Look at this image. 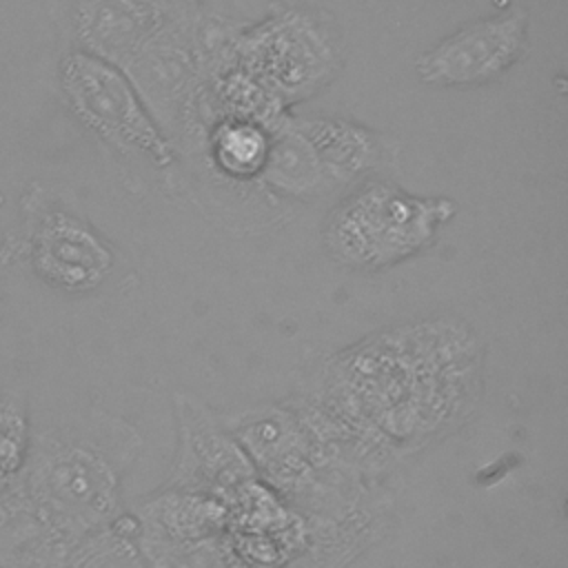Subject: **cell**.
<instances>
[{
    "label": "cell",
    "instance_id": "cell-1",
    "mask_svg": "<svg viewBox=\"0 0 568 568\" xmlns=\"http://www.w3.org/2000/svg\"><path fill=\"white\" fill-rule=\"evenodd\" d=\"M484 346L462 317L437 315L375 331L326 364L335 422L371 446L410 453L457 430L481 395Z\"/></svg>",
    "mask_w": 568,
    "mask_h": 568
},
{
    "label": "cell",
    "instance_id": "cell-2",
    "mask_svg": "<svg viewBox=\"0 0 568 568\" xmlns=\"http://www.w3.org/2000/svg\"><path fill=\"white\" fill-rule=\"evenodd\" d=\"M140 450L131 424L104 410L62 415L31 426L20 488L55 528L78 546L120 515L122 484Z\"/></svg>",
    "mask_w": 568,
    "mask_h": 568
},
{
    "label": "cell",
    "instance_id": "cell-3",
    "mask_svg": "<svg viewBox=\"0 0 568 568\" xmlns=\"http://www.w3.org/2000/svg\"><path fill=\"white\" fill-rule=\"evenodd\" d=\"M0 264L22 268L55 293L87 297L113 280L118 248L69 189L36 180L18 197L16 222L0 242Z\"/></svg>",
    "mask_w": 568,
    "mask_h": 568
},
{
    "label": "cell",
    "instance_id": "cell-4",
    "mask_svg": "<svg viewBox=\"0 0 568 568\" xmlns=\"http://www.w3.org/2000/svg\"><path fill=\"white\" fill-rule=\"evenodd\" d=\"M457 211L453 197L410 193L390 178H366L328 209L320 237L337 266L379 273L430 248Z\"/></svg>",
    "mask_w": 568,
    "mask_h": 568
},
{
    "label": "cell",
    "instance_id": "cell-5",
    "mask_svg": "<svg viewBox=\"0 0 568 568\" xmlns=\"http://www.w3.org/2000/svg\"><path fill=\"white\" fill-rule=\"evenodd\" d=\"M62 106L126 171L144 166L182 186V160L164 135L131 80L115 67L80 53L62 51L55 67Z\"/></svg>",
    "mask_w": 568,
    "mask_h": 568
},
{
    "label": "cell",
    "instance_id": "cell-6",
    "mask_svg": "<svg viewBox=\"0 0 568 568\" xmlns=\"http://www.w3.org/2000/svg\"><path fill=\"white\" fill-rule=\"evenodd\" d=\"M229 55L293 111L339 78L346 38L328 11L275 2L257 22L233 20Z\"/></svg>",
    "mask_w": 568,
    "mask_h": 568
},
{
    "label": "cell",
    "instance_id": "cell-7",
    "mask_svg": "<svg viewBox=\"0 0 568 568\" xmlns=\"http://www.w3.org/2000/svg\"><path fill=\"white\" fill-rule=\"evenodd\" d=\"M530 47V18L510 7L475 18L417 53L413 67L433 89H479L501 80Z\"/></svg>",
    "mask_w": 568,
    "mask_h": 568
},
{
    "label": "cell",
    "instance_id": "cell-8",
    "mask_svg": "<svg viewBox=\"0 0 568 568\" xmlns=\"http://www.w3.org/2000/svg\"><path fill=\"white\" fill-rule=\"evenodd\" d=\"M186 7L173 0H55L62 51H80L124 71Z\"/></svg>",
    "mask_w": 568,
    "mask_h": 568
},
{
    "label": "cell",
    "instance_id": "cell-9",
    "mask_svg": "<svg viewBox=\"0 0 568 568\" xmlns=\"http://www.w3.org/2000/svg\"><path fill=\"white\" fill-rule=\"evenodd\" d=\"M175 415L180 422V453L169 486L215 499L229 493L240 497L255 481L248 455L211 422L209 410L197 399L175 395Z\"/></svg>",
    "mask_w": 568,
    "mask_h": 568
},
{
    "label": "cell",
    "instance_id": "cell-10",
    "mask_svg": "<svg viewBox=\"0 0 568 568\" xmlns=\"http://www.w3.org/2000/svg\"><path fill=\"white\" fill-rule=\"evenodd\" d=\"M293 124L311 144L335 191L366 178H388L402 162V142L388 131L342 115H297Z\"/></svg>",
    "mask_w": 568,
    "mask_h": 568
},
{
    "label": "cell",
    "instance_id": "cell-11",
    "mask_svg": "<svg viewBox=\"0 0 568 568\" xmlns=\"http://www.w3.org/2000/svg\"><path fill=\"white\" fill-rule=\"evenodd\" d=\"M291 113L271 131V144L257 189L271 202L277 197L311 202L335 193V186L326 178L311 144L293 124Z\"/></svg>",
    "mask_w": 568,
    "mask_h": 568
},
{
    "label": "cell",
    "instance_id": "cell-12",
    "mask_svg": "<svg viewBox=\"0 0 568 568\" xmlns=\"http://www.w3.org/2000/svg\"><path fill=\"white\" fill-rule=\"evenodd\" d=\"M271 129L246 118H215L195 158L211 178L233 186L257 189L260 173L266 162Z\"/></svg>",
    "mask_w": 568,
    "mask_h": 568
},
{
    "label": "cell",
    "instance_id": "cell-13",
    "mask_svg": "<svg viewBox=\"0 0 568 568\" xmlns=\"http://www.w3.org/2000/svg\"><path fill=\"white\" fill-rule=\"evenodd\" d=\"M31 415L27 395L0 390V490L18 481L31 442Z\"/></svg>",
    "mask_w": 568,
    "mask_h": 568
},
{
    "label": "cell",
    "instance_id": "cell-14",
    "mask_svg": "<svg viewBox=\"0 0 568 568\" xmlns=\"http://www.w3.org/2000/svg\"><path fill=\"white\" fill-rule=\"evenodd\" d=\"M173 2H182V4H200V0H173Z\"/></svg>",
    "mask_w": 568,
    "mask_h": 568
}]
</instances>
